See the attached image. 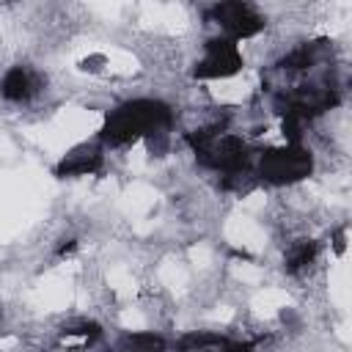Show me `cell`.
<instances>
[{
    "label": "cell",
    "instance_id": "5",
    "mask_svg": "<svg viewBox=\"0 0 352 352\" xmlns=\"http://www.w3.org/2000/svg\"><path fill=\"white\" fill-rule=\"evenodd\" d=\"M102 168V151L94 148V146H82V148H74L72 154H66L55 173L58 176H88V173H96Z\"/></svg>",
    "mask_w": 352,
    "mask_h": 352
},
{
    "label": "cell",
    "instance_id": "3",
    "mask_svg": "<svg viewBox=\"0 0 352 352\" xmlns=\"http://www.w3.org/2000/svg\"><path fill=\"white\" fill-rule=\"evenodd\" d=\"M239 69H242V55H239L236 44L231 38H214L206 44V52L195 66V77L220 80V77L236 74Z\"/></svg>",
    "mask_w": 352,
    "mask_h": 352
},
{
    "label": "cell",
    "instance_id": "7",
    "mask_svg": "<svg viewBox=\"0 0 352 352\" xmlns=\"http://www.w3.org/2000/svg\"><path fill=\"white\" fill-rule=\"evenodd\" d=\"M316 258V242H297L292 250H289V256H286V270L289 272H300V270H305L311 261Z\"/></svg>",
    "mask_w": 352,
    "mask_h": 352
},
{
    "label": "cell",
    "instance_id": "8",
    "mask_svg": "<svg viewBox=\"0 0 352 352\" xmlns=\"http://www.w3.org/2000/svg\"><path fill=\"white\" fill-rule=\"evenodd\" d=\"M124 352H165V341L154 333H132L124 341Z\"/></svg>",
    "mask_w": 352,
    "mask_h": 352
},
{
    "label": "cell",
    "instance_id": "9",
    "mask_svg": "<svg viewBox=\"0 0 352 352\" xmlns=\"http://www.w3.org/2000/svg\"><path fill=\"white\" fill-rule=\"evenodd\" d=\"M314 47H297V50H292L289 55H283L280 58V66L283 69H311L314 66Z\"/></svg>",
    "mask_w": 352,
    "mask_h": 352
},
{
    "label": "cell",
    "instance_id": "6",
    "mask_svg": "<svg viewBox=\"0 0 352 352\" xmlns=\"http://www.w3.org/2000/svg\"><path fill=\"white\" fill-rule=\"evenodd\" d=\"M33 91H36V82H33L30 72L22 69V66H14V69L3 77V82H0V94H3L8 102H22V99H28Z\"/></svg>",
    "mask_w": 352,
    "mask_h": 352
},
{
    "label": "cell",
    "instance_id": "2",
    "mask_svg": "<svg viewBox=\"0 0 352 352\" xmlns=\"http://www.w3.org/2000/svg\"><path fill=\"white\" fill-rule=\"evenodd\" d=\"M314 168V160L311 154L302 148V146H283V148H270L261 154L258 160V176L270 184H294V182H302Z\"/></svg>",
    "mask_w": 352,
    "mask_h": 352
},
{
    "label": "cell",
    "instance_id": "4",
    "mask_svg": "<svg viewBox=\"0 0 352 352\" xmlns=\"http://www.w3.org/2000/svg\"><path fill=\"white\" fill-rule=\"evenodd\" d=\"M212 16L231 36V41L234 38H250L264 28V19L248 3H220V6H214Z\"/></svg>",
    "mask_w": 352,
    "mask_h": 352
},
{
    "label": "cell",
    "instance_id": "1",
    "mask_svg": "<svg viewBox=\"0 0 352 352\" xmlns=\"http://www.w3.org/2000/svg\"><path fill=\"white\" fill-rule=\"evenodd\" d=\"M173 121L168 104L157 99H135L113 110L102 124V140L107 146H129L143 135H162Z\"/></svg>",
    "mask_w": 352,
    "mask_h": 352
}]
</instances>
